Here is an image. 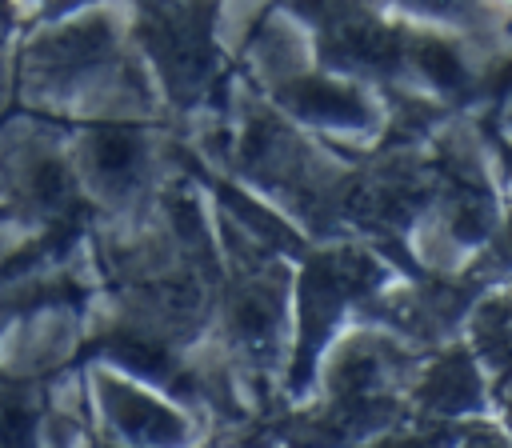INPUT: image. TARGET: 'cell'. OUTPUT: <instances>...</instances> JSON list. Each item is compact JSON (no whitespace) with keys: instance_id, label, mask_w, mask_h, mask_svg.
Returning a JSON list of instances; mask_svg holds the SVG:
<instances>
[{"instance_id":"obj_7","label":"cell","mask_w":512,"mask_h":448,"mask_svg":"<svg viewBox=\"0 0 512 448\" xmlns=\"http://www.w3.org/2000/svg\"><path fill=\"white\" fill-rule=\"evenodd\" d=\"M32 428H36V416L24 400L0 404V448H32Z\"/></svg>"},{"instance_id":"obj_3","label":"cell","mask_w":512,"mask_h":448,"mask_svg":"<svg viewBox=\"0 0 512 448\" xmlns=\"http://www.w3.org/2000/svg\"><path fill=\"white\" fill-rule=\"evenodd\" d=\"M420 400H424V408L448 412V416L472 408V404L480 400L472 364H468L464 356H444V360L428 372V380H424V388H420Z\"/></svg>"},{"instance_id":"obj_4","label":"cell","mask_w":512,"mask_h":448,"mask_svg":"<svg viewBox=\"0 0 512 448\" xmlns=\"http://www.w3.org/2000/svg\"><path fill=\"white\" fill-rule=\"evenodd\" d=\"M92 152V168L104 176V180H128L136 168H140V136L128 132V128H100L88 144Z\"/></svg>"},{"instance_id":"obj_2","label":"cell","mask_w":512,"mask_h":448,"mask_svg":"<svg viewBox=\"0 0 512 448\" xmlns=\"http://www.w3.org/2000/svg\"><path fill=\"white\" fill-rule=\"evenodd\" d=\"M108 416L116 420V428L124 436H132L140 444L164 448V444L184 440V424L168 408H160L152 396H144L136 388H124V384H112L108 388Z\"/></svg>"},{"instance_id":"obj_1","label":"cell","mask_w":512,"mask_h":448,"mask_svg":"<svg viewBox=\"0 0 512 448\" xmlns=\"http://www.w3.org/2000/svg\"><path fill=\"white\" fill-rule=\"evenodd\" d=\"M372 264L364 256H324L308 268L304 276V304H300V320H304V336H300V372L312 360V348L324 340L328 324L336 320V312L364 288L372 284Z\"/></svg>"},{"instance_id":"obj_8","label":"cell","mask_w":512,"mask_h":448,"mask_svg":"<svg viewBox=\"0 0 512 448\" xmlns=\"http://www.w3.org/2000/svg\"><path fill=\"white\" fill-rule=\"evenodd\" d=\"M488 448H500V444H488Z\"/></svg>"},{"instance_id":"obj_5","label":"cell","mask_w":512,"mask_h":448,"mask_svg":"<svg viewBox=\"0 0 512 448\" xmlns=\"http://www.w3.org/2000/svg\"><path fill=\"white\" fill-rule=\"evenodd\" d=\"M276 316H280V304L268 288H248L236 304H232V332L248 344H264L276 328Z\"/></svg>"},{"instance_id":"obj_6","label":"cell","mask_w":512,"mask_h":448,"mask_svg":"<svg viewBox=\"0 0 512 448\" xmlns=\"http://www.w3.org/2000/svg\"><path fill=\"white\" fill-rule=\"evenodd\" d=\"M292 100H296L304 112L320 116V120H352V116L360 112V100H356V96L336 92V88H328V84H308V88H300Z\"/></svg>"}]
</instances>
